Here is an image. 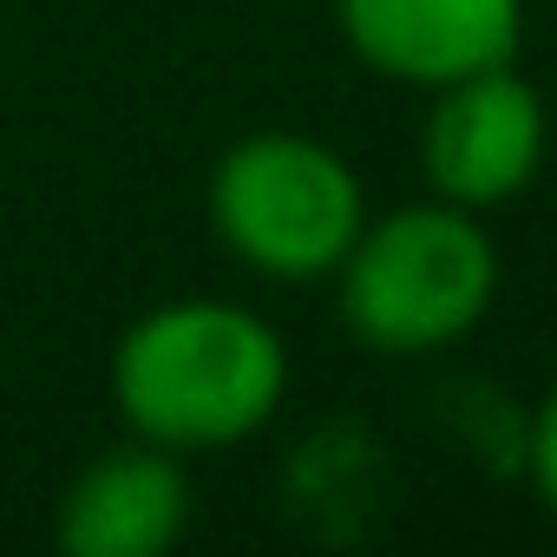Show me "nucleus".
<instances>
[{"label": "nucleus", "instance_id": "obj_1", "mask_svg": "<svg viewBox=\"0 0 557 557\" xmlns=\"http://www.w3.org/2000/svg\"><path fill=\"white\" fill-rule=\"evenodd\" d=\"M289 394V348L243 302H158L112 348L125 433L171 453H216L262 433Z\"/></svg>", "mask_w": 557, "mask_h": 557}, {"label": "nucleus", "instance_id": "obj_4", "mask_svg": "<svg viewBox=\"0 0 557 557\" xmlns=\"http://www.w3.org/2000/svg\"><path fill=\"white\" fill-rule=\"evenodd\" d=\"M544 145H550V112L537 86L505 60L453 86H433L426 132H420V171L433 197L459 210H498L537 177Z\"/></svg>", "mask_w": 557, "mask_h": 557}, {"label": "nucleus", "instance_id": "obj_7", "mask_svg": "<svg viewBox=\"0 0 557 557\" xmlns=\"http://www.w3.org/2000/svg\"><path fill=\"white\" fill-rule=\"evenodd\" d=\"M524 466H531V485H537V505L557 518V387L537 400L531 413V446H524Z\"/></svg>", "mask_w": 557, "mask_h": 557}, {"label": "nucleus", "instance_id": "obj_3", "mask_svg": "<svg viewBox=\"0 0 557 557\" xmlns=\"http://www.w3.org/2000/svg\"><path fill=\"white\" fill-rule=\"evenodd\" d=\"M361 223H368V190L355 164L309 132H249L210 171L216 243L269 283L335 275Z\"/></svg>", "mask_w": 557, "mask_h": 557}, {"label": "nucleus", "instance_id": "obj_6", "mask_svg": "<svg viewBox=\"0 0 557 557\" xmlns=\"http://www.w3.org/2000/svg\"><path fill=\"white\" fill-rule=\"evenodd\" d=\"M190 524V472L171 446L119 440L53 505V544L66 557H164Z\"/></svg>", "mask_w": 557, "mask_h": 557}, {"label": "nucleus", "instance_id": "obj_2", "mask_svg": "<svg viewBox=\"0 0 557 557\" xmlns=\"http://www.w3.org/2000/svg\"><path fill=\"white\" fill-rule=\"evenodd\" d=\"M342 283V322L374 355H440L466 342L492 296H498V249L479 223V210H459L446 197L400 203L374 223H361L355 249L335 269Z\"/></svg>", "mask_w": 557, "mask_h": 557}, {"label": "nucleus", "instance_id": "obj_5", "mask_svg": "<svg viewBox=\"0 0 557 557\" xmlns=\"http://www.w3.org/2000/svg\"><path fill=\"white\" fill-rule=\"evenodd\" d=\"M342 47L400 86H453L518 60L524 0H335Z\"/></svg>", "mask_w": 557, "mask_h": 557}]
</instances>
